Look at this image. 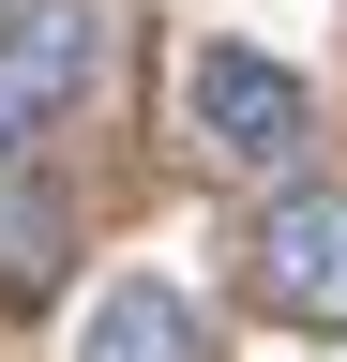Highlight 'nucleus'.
Returning <instances> with one entry per match:
<instances>
[{"label":"nucleus","instance_id":"f257e3e1","mask_svg":"<svg viewBox=\"0 0 347 362\" xmlns=\"http://www.w3.org/2000/svg\"><path fill=\"white\" fill-rule=\"evenodd\" d=\"M257 302L287 332H347V181H287L257 211Z\"/></svg>","mask_w":347,"mask_h":362},{"label":"nucleus","instance_id":"f03ea898","mask_svg":"<svg viewBox=\"0 0 347 362\" xmlns=\"http://www.w3.org/2000/svg\"><path fill=\"white\" fill-rule=\"evenodd\" d=\"M182 90H196V136L227 166H302V136H317V106H302V76L272 61V45H196Z\"/></svg>","mask_w":347,"mask_h":362},{"label":"nucleus","instance_id":"7ed1b4c3","mask_svg":"<svg viewBox=\"0 0 347 362\" xmlns=\"http://www.w3.org/2000/svg\"><path fill=\"white\" fill-rule=\"evenodd\" d=\"M91 61H106L91 0H16V16H0V151H30V136L91 90Z\"/></svg>","mask_w":347,"mask_h":362},{"label":"nucleus","instance_id":"20e7f679","mask_svg":"<svg viewBox=\"0 0 347 362\" xmlns=\"http://www.w3.org/2000/svg\"><path fill=\"white\" fill-rule=\"evenodd\" d=\"M76 362H211V317H196L182 287H151V272H136V287H106V302H91Z\"/></svg>","mask_w":347,"mask_h":362},{"label":"nucleus","instance_id":"39448f33","mask_svg":"<svg viewBox=\"0 0 347 362\" xmlns=\"http://www.w3.org/2000/svg\"><path fill=\"white\" fill-rule=\"evenodd\" d=\"M61 257H76V211L61 197H30V181H0V287H61Z\"/></svg>","mask_w":347,"mask_h":362}]
</instances>
